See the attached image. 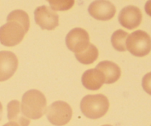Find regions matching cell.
I'll return each mask as SVG.
<instances>
[{"instance_id":"8992f818","label":"cell","mask_w":151,"mask_h":126,"mask_svg":"<svg viewBox=\"0 0 151 126\" xmlns=\"http://www.w3.org/2000/svg\"><path fill=\"white\" fill-rule=\"evenodd\" d=\"M66 44L68 49L75 54L80 53L86 50L89 46V35L83 28H74L66 37Z\"/></svg>"},{"instance_id":"44dd1931","label":"cell","mask_w":151,"mask_h":126,"mask_svg":"<svg viewBox=\"0 0 151 126\" xmlns=\"http://www.w3.org/2000/svg\"><path fill=\"white\" fill-rule=\"evenodd\" d=\"M102 126H112V125H102Z\"/></svg>"},{"instance_id":"9a60e30c","label":"cell","mask_w":151,"mask_h":126,"mask_svg":"<svg viewBox=\"0 0 151 126\" xmlns=\"http://www.w3.org/2000/svg\"><path fill=\"white\" fill-rule=\"evenodd\" d=\"M128 36V32L122 30L115 31L111 36V44L114 48L119 52L126 51V41Z\"/></svg>"},{"instance_id":"d6986e66","label":"cell","mask_w":151,"mask_h":126,"mask_svg":"<svg viewBox=\"0 0 151 126\" xmlns=\"http://www.w3.org/2000/svg\"><path fill=\"white\" fill-rule=\"evenodd\" d=\"M3 126H19L18 124H16V122H9L7 123H6L5 125H4Z\"/></svg>"},{"instance_id":"ffe728a7","label":"cell","mask_w":151,"mask_h":126,"mask_svg":"<svg viewBox=\"0 0 151 126\" xmlns=\"http://www.w3.org/2000/svg\"><path fill=\"white\" fill-rule=\"evenodd\" d=\"M2 111H3L2 105H1V102H0V120H1V117H2Z\"/></svg>"},{"instance_id":"8fae6325","label":"cell","mask_w":151,"mask_h":126,"mask_svg":"<svg viewBox=\"0 0 151 126\" xmlns=\"http://www.w3.org/2000/svg\"><path fill=\"white\" fill-rule=\"evenodd\" d=\"M96 69L103 73L105 84H111L116 82L121 76V69L117 64L109 60L101 61L97 65Z\"/></svg>"},{"instance_id":"7c38bea8","label":"cell","mask_w":151,"mask_h":126,"mask_svg":"<svg viewBox=\"0 0 151 126\" xmlns=\"http://www.w3.org/2000/svg\"><path fill=\"white\" fill-rule=\"evenodd\" d=\"M82 84L88 90L100 89L105 84L104 76L100 71L97 69H91L86 71L82 75Z\"/></svg>"},{"instance_id":"6da1fadb","label":"cell","mask_w":151,"mask_h":126,"mask_svg":"<svg viewBox=\"0 0 151 126\" xmlns=\"http://www.w3.org/2000/svg\"><path fill=\"white\" fill-rule=\"evenodd\" d=\"M7 23L0 27V43L6 47L20 44L29 29V18L25 11L16 10L7 17Z\"/></svg>"},{"instance_id":"7a4b0ae2","label":"cell","mask_w":151,"mask_h":126,"mask_svg":"<svg viewBox=\"0 0 151 126\" xmlns=\"http://www.w3.org/2000/svg\"><path fill=\"white\" fill-rule=\"evenodd\" d=\"M21 109L24 115L29 119H40L47 112L45 96L36 89L26 91L22 96Z\"/></svg>"},{"instance_id":"30bf717a","label":"cell","mask_w":151,"mask_h":126,"mask_svg":"<svg viewBox=\"0 0 151 126\" xmlns=\"http://www.w3.org/2000/svg\"><path fill=\"white\" fill-rule=\"evenodd\" d=\"M142 20V13L139 7L129 5L124 7L119 15L120 24L128 30L138 27Z\"/></svg>"},{"instance_id":"3957f363","label":"cell","mask_w":151,"mask_h":126,"mask_svg":"<svg viewBox=\"0 0 151 126\" xmlns=\"http://www.w3.org/2000/svg\"><path fill=\"white\" fill-rule=\"evenodd\" d=\"M109 101L104 94H89L85 96L81 102L82 113L89 119H99L108 112Z\"/></svg>"},{"instance_id":"ac0fdd59","label":"cell","mask_w":151,"mask_h":126,"mask_svg":"<svg viewBox=\"0 0 151 126\" xmlns=\"http://www.w3.org/2000/svg\"><path fill=\"white\" fill-rule=\"evenodd\" d=\"M145 11L147 13V14H148L149 16H151V0H148L146 2L145 6Z\"/></svg>"},{"instance_id":"4fadbf2b","label":"cell","mask_w":151,"mask_h":126,"mask_svg":"<svg viewBox=\"0 0 151 126\" xmlns=\"http://www.w3.org/2000/svg\"><path fill=\"white\" fill-rule=\"evenodd\" d=\"M7 118L10 122H16L19 126H28L30 123L29 118L22 113L19 100H12L7 104Z\"/></svg>"},{"instance_id":"277c9868","label":"cell","mask_w":151,"mask_h":126,"mask_svg":"<svg viewBox=\"0 0 151 126\" xmlns=\"http://www.w3.org/2000/svg\"><path fill=\"white\" fill-rule=\"evenodd\" d=\"M127 50L137 57H144L151 51V38L146 32L137 30L128 35Z\"/></svg>"},{"instance_id":"5b68a950","label":"cell","mask_w":151,"mask_h":126,"mask_svg":"<svg viewBox=\"0 0 151 126\" xmlns=\"http://www.w3.org/2000/svg\"><path fill=\"white\" fill-rule=\"evenodd\" d=\"M47 110V119L54 125H65L72 119V109L66 102H54Z\"/></svg>"},{"instance_id":"5bb4252c","label":"cell","mask_w":151,"mask_h":126,"mask_svg":"<svg viewBox=\"0 0 151 126\" xmlns=\"http://www.w3.org/2000/svg\"><path fill=\"white\" fill-rule=\"evenodd\" d=\"M77 60L83 64H91L97 59L99 55V52L97 47L92 44H90L86 50L80 53L75 54Z\"/></svg>"},{"instance_id":"e0dca14e","label":"cell","mask_w":151,"mask_h":126,"mask_svg":"<svg viewBox=\"0 0 151 126\" xmlns=\"http://www.w3.org/2000/svg\"><path fill=\"white\" fill-rule=\"evenodd\" d=\"M142 87L147 94L151 95V72L143 77Z\"/></svg>"},{"instance_id":"9c48e42d","label":"cell","mask_w":151,"mask_h":126,"mask_svg":"<svg viewBox=\"0 0 151 126\" xmlns=\"http://www.w3.org/2000/svg\"><path fill=\"white\" fill-rule=\"evenodd\" d=\"M19 60L13 53L0 51V82L10 79L18 68Z\"/></svg>"},{"instance_id":"2e32d148","label":"cell","mask_w":151,"mask_h":126,"mask_svg":"<svg viewBox=\"0 0 151 126\" xmlns=\"http://www.w3.org/2000/svg\"><path fill=\"white\" fill-rule=\"evenodd\" d=\"M50 3V8L58 11H66L72 8L75 0H47Z\"/></svg>"},{"instance_id":"52a82bcc","label":"cell","mask_w":151,"mask_h":126,"mask_svg":"<svg viewBox=\"0 0 151 126\" xmlns=\"http://www.w3.org/2000/svg\"><path fill=\"white\" fill-rule=\"evenodd\" d=\"M34 15L35 22L42 30H52L58 26V15L47 6L38 7L35 10Z\"/></svg>"},{"instance_id":"ba28073f","label":"cell","mask_w":151,"mask_h":126,"mask_svg":"<svg viewBox=\"0 0 151 126\" xmlns=\"http://www.w3.org/2000/svg\"><path fill=\"white\" fill-rule=\"evenodd\" d=\"M88 11L97 20L109 21L115 16L116 7L109 0H95L90 4Z\"/></svg>"}]
</instances>
